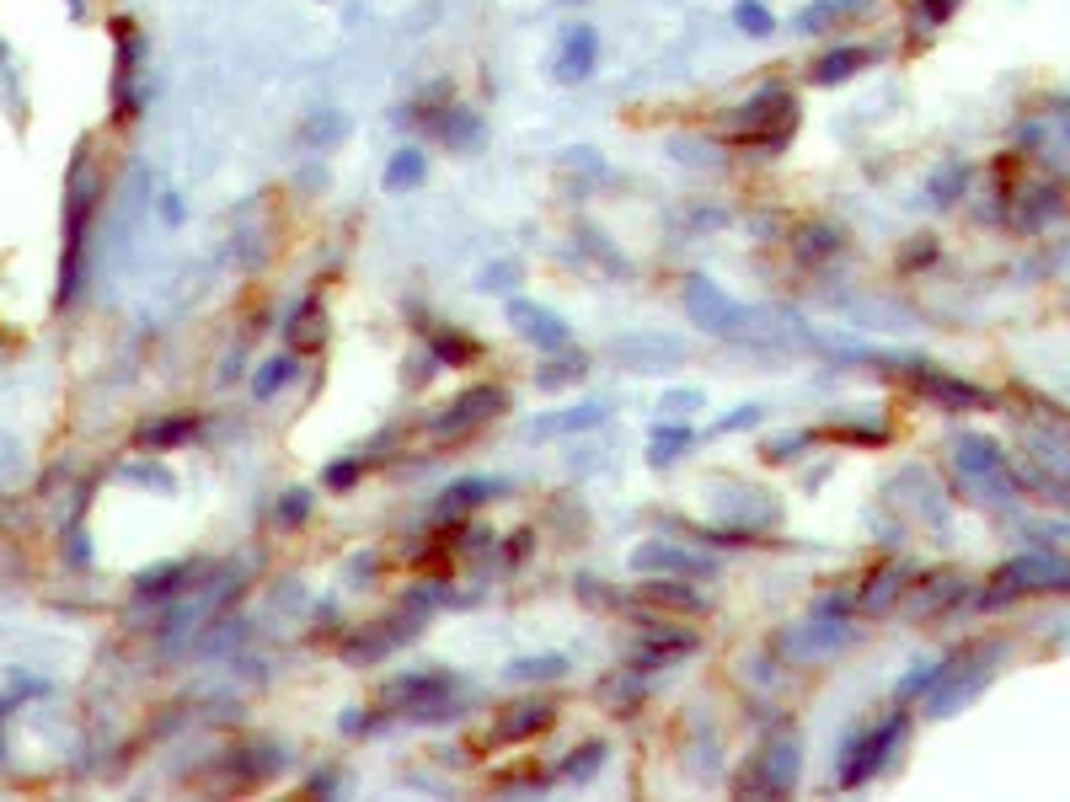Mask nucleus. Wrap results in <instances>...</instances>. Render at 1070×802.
I'll return each mask as SVG.
<instances>
[{
    "label": "nucleus",
    "mask_w": 1070,
    "mask_h": 802,
    "mask_svg": "<svg viewBox=\"0 0 1070 802\" xmlns=\"http://www.w3.org/2000/svg\"><path fill=\"white\" fill-rule=\"evenodd\" d=\"M193 429H198L193 418H177V423H161L156 433L145 429V439H150V444H172V439H183V433H193Z\"/></svg>",
    "instance_id": "obj_34"
},
{
    "label": "nucleus",
    "mask_w": 1070,
    "mask_h": 802,
    "mask_svg": "<svg viewBox=\"0 0 1070 802\" xmlns=\"http://www.w3.org/2000/svg\"><path fill=\"white\" fill-rule=\"evenodd\" d=\"M600 760H605V743H583V749L567 760V776H573V781H589V776L600 770Z\"/></svg>",
    "instance_id": "obj_32"
},
{
    "label": "nucleus",
    "mask_w": 1070,
    "mask_h": 802,
    "mask_svg": "<svg viewBox=\"0 0 1070 802\" xmlns=\"http://www.w3.org/2000/svg\"><path fill=\"white\" fill-rule=\"evenodd\" d=\"M734 22H739V33H750V38H765V33H776V16L760 5V0H739L734 5Z\"/></svg>",
    "instance_id": "obj_29"
},
{
    "label": "nucleus",
    "mask_w": 1070,
    "mask_h": 802,
    "mask_svg": "<svg viewBox=\"0 0 1070 802\" xmlns=\"http://www.w3.org/2000/svg\"><path fill=\"white\" fill-rule=\"evenodd\" d=\"M952 11H958V0H921V5H915V33H932V27H943Z\"/></svg>",
    "instance_id": "obj_31"
},
{
    "label": "nucleus",
    "mask_w": 1070,
    "mask_h": 802,
    "mask_svg": "<svg viewBox=\"0 0 1070 802\" xmlns=\"http://www.w3.org/2000/svg\"><path fill=\"white\" fill-rule=\"evenodd\" d=\"M915 391H926L932 402H943V407H952V412H963V407H991V396H985L980 385H969V380H958V374L932 370V365H921V370H915Z\"/></svg>",
    "instance_id": "obj_12"
},
{
    "label": "nucleus",
    "mask_w": 1070,
    "mask_h": 802,
    "mask_svg": "<svg viewBox=\"0 0 1070 802\" xmlns=\"http://www.w3.org/2000/svg\"><path fill=\"white\" fill-rule=\"evenodd\" d=\"M996 658H1001V647H996V642H980V647H963V653H952V658L943 664V679H937L943 690L932 695V717H947L952 706L974 701V695L991 684V675H996V669H991Z\"/></svg>",
    "instance_id": "obj_2"
},
{
    "label": "nucleus",
    "mask_w": 1070,
    "mask_h": 802,
    "mask_svg": "<svg viewBox=\"0 0 1070 802\" xmlns=\"http://www.w3.org/2000/svg\"><path fill=\"white\" fill-rule=\"evenodd\" d=\"M926 187H932V203H943V209H947V203H958V198H963V187H969V166H963V161H943V166L932 172V183H926Z\"/></svg>",
    "instance_id": "obj_21"
},
{
    "label": "nucleus",
    "mask_w": 1070,
    "mask_h": 802,
    "mask_svg": "<svg viewBox=\"0 0 1070 802\" xmlns=\"http://www.w3.org/2000/svg\"><path fill=\"white\" fill-rule=\"evenodd\" d=\"M868 64H878V49H873V44H840V49L819 54L814 86H846V81H851V75H862Z\"/></svg>",
    "instance_id": "obj_13"
},
{
    "label": "nucleus",
    "mask_w": 1070,
    "mask_h": 802,
    "mask_svg": "<svg viewBox=\"0 0 1070 802\" xmlns=\"http://www.w3.org/2000/svg\"><path fill=\"white\" fill-rule=\"evenodd\" d=\"M937 257V247H932V236H921V247H910L905 251V268H915V262H932Z\"/></svg>",
    "instance_id": "obj_39"
},
{
    "label": "nucleus",
    "mask_w": 1070,
    "mask_h": 802,
    "mask_svg": "<svg viewBox=\"0 0 1070 802\" xmlns=\"http://www.w3.org/2000/svg\"><path fill=\"white\" fill-rule=\"evenodd\" d=\"M343 134H348V119H343V113H321V119H311V124L300 128V139H306V145H321V150L337 145Z\"/></svg>",
    "instance_id": "obj_30"
},
{
    "label": "nucleus",
    "mask_w": 1070,
    "mask_h": 802,
    "mask_svg": "<svg viewBox=\"0 0 1070 802\" xmlns=\"http://www.w3.org/2000/svg\"><path fill=\"white\" fill-rule=\"evenodd\" d=\"M1017 594H1070V556L1066 552H1028L1011 556L1007 567L996 572L991 605L1017 600Z\"/></svg>",
    "instance_id": "obj_1"
},
{
    "label": "nucleus",
    "mask_w": 1070,
    "mask_h": 802,
    "mask_svg": "<svg viewBox=\"0 0 1070 802\" xmlns=\"http://www.w3.org/2000/svg\"><path fill=\"white\" fill-rule=\"evenodd\" d=\"M290 380H295V354H284V359H268V365H262V374L253 380V396H257V402H268V396H273V391H284Z\"/></svg>",
    "instance_id": "obj_25"
},
{
    "label": "nucleus",
    "mask_w": 1070,
    "mask_h": 802,
    "mask_svg": "<svg viewBox=\"0 0 1070 802\" xmlns=\"http://www.w3.org/2000/svg\"><path fill=\"white\" fill-rule=\"evenodd\" d=\"M504 488V482H488V477H471V482H455L450 493H444V514H460V508H477L482 497H493Z\"/></svg>",
    "instance_id": "obj_23"
},
{
    "label": "nucleus",
    "mask_w": 1070,
    "mask_h": 802,
    "mask_svg": "<svg viewBox=\"0 0 1070 802\" xmlns=\"http://www.w3.org/2000/svg\"><path fill=\"white\" fill-rule=\"evenodd\" d=\"M952 466H958V477H963V482H996V477L1007 471V455H1001V444H996V439H985V433H963V439H958V449H952Z\"/></svg>",
    "instance_id": "obj_10"
},
{
    "label": "nucleus",
    "mask_w": 1070,
    "mask_h": 802,
    "mask_svg": "<svg viewBox=\"0 0 1070 802\" xmlns=\"http://www.w3.org/2000/svg\"><path fill=\"white\" fill-rule=\"evenodd\" d=\"M434 134H440L450 150H477L482 145V119L471 113V108H440V119H434Z\"/></svg>",
    "instance_id": "obj_17"
},
{
    "label": "nucleus",
    "mask_w": 1070,
    "mask_h": 802,
    "mask_svg": "<svg viewBox=\"0 0 1070 802\" xmlns=\"http://www.w3.org/2000/svg\"><path fill=\"white\" fill-rule=\"evenodd\" d=\"M631 567H637V572H669V578H696V572H712V562H701V556L680 552V546H659V541L637 546V552H631Z\"/></svg>",
    "instance_id": "obj_14"
},
{
    "label": "nucleus",
    "mask_w": 1070,
    "mask_h": 802,
    "mask_svg": "<svg viewBox=\"0 0 1070 802\" xmlns=\"http://www.w3.org/2000/svg\"><path fill=\"white\" fill-rule=\"evenodd\" d=\"M760 423V407H734V418H723L717 433H734V429H755Z\"/></svg>",
    "instance_id": "obj_35"
},
{
    "label": "nucleus",
    "mask_w": 1070,
    "mask_h": 802,
    "mask_svg": "<svg viewBox=\"0 0 1070 802\" xmlns=\"http://www.w3.org/2000/svg\"><path fill=\"white\" fill-rule=\"evenodd\" d=\"M605 423V407L600 402H583V407H563L557 418H536L525 423L530 439H557V433H583V429H600Z\"/></svg>",
    "instance_id": "obj_16"
},
{
    "label": "nucleus",
    "mask_w": 1070,
    "mask_h": 802,
    "mask_svg": "<svg viewBox=\"0 0 1070 802\" xmlns=\"http://www.w3.org/2000/svg\"><path fill=\"white\" fill-rule=\"evenodd\" d=\"M504 407V391H493V385H471V391H460L450 407H444V418H434V433H466L477 429L488 412H499Z\"/></svg>",
    "instance_id": "obj_11"
},
{
    "label": "nucleus",
    "mask_w": 1070,
    "mask_h": 802,
    "mask_svg": "<svg viewBox=\"0 0 1070 802\" xmlns=\"http://www.w3.org/2000/svg\"><path fill=\"white\" fill-rule=\"evenodd\" d=\"M455 690V679L450 675H402L385 684V701L391 706H402V712H413V717H444V695Z\"/></svg>",
    "instance_id": "obj_6"
},
{
    "label": "nucleus",
    "mask_w": 1070,
    "mask_h": 802,
    "mask_svg": "<svg viewBox=\"0 0 1070 802\" xmlns=\"http://www.w3.org/2000/svg\"><path fill=\"white\" fill-rule=\"evenodd\" d=\"M905 739V717L894 712V717H883L873 733H862V739H851L846 749V760H840V787H862V781H873L883 770V760H888V749Z\"/></svg>",
    "instance_id": "obj_4"
},
{
    "label": "nucleus",
    "mask_w": 1070,
    "mask_h": 802,
    "mask_svg": "<svg viewBox=\"0 0 1070 802\" xmlns=\"http://www.w3.org/2000/svg\"><path fill=\"white\" fill-rule=\"evenodd\" d=\"M567 675V658L563 653H546V658H519L508 664V679H563Z\"/></svg>",
    "instance_id": "obj_27"
},
{
    "label": "nucleus",
    "mask_w": 1070,
    "mask_h": 802,
    "mask_svg": "<svg viewBox=\"0 0 1070 802\" xmlns=\"http://www.w3.org/2000/svg\"><path fill=\"white\" fill-rule=\"evenodd\" d=\"M306 514H311V493H290V503H284V514H279V519H284V525H300Z\"/></svg>",
    "instance_id": "obj_37"
},
{
    "label": "nucleus",
    "mask_w": 1070,
    "mask_h": 802,
    "mask_svg": "<svg viewBox=\"0 0 1070 802\" xmlns=\"http://www.w3.org/2000/svg\"><path fill=\"white\" fill-rule=\"evenodd\" d=\"M429 177V156L418 150V145H402L391 161H385V193H407V187H418Z\"/></svg>",
    "instance_id": "obj_18"
},
{
    "label": "nucleus",
    "mask_w": 1070,
    "mask_h": 802,
    "mask_svg": "<svg viewBox=\"0 0 1070 802\" xmlns=\"http://www.w3.org/2000/svg\"><path fill=\"white\" fill-rule=\"evenodd\" d=\"M552 717H557V706H552V701H519V706H508L504 717H499L493 739H499V743H519V739H530V733H546V728H552Z\"/></svg>",
    "instance_id": "obj_15"
},
{
    "label": "nucleus",
    "mask_w": 1070,
    "mask_h": 802,
    "mask_svg": "<svg viewBox=\"0 0 1070 802\" xmlns=\"http://www.w3.org/2000/svg\"><path fill=\"white\" fill-rule=\"evenodd\" d=\"M792 787H798V733H776L739 776V792L745 798H787Z\"/></svg>",
    "instance_id": "obj_3"
},
{
    "label": "nucleus",
    "mask_w": 1070,
    "mask_h": 802,
    "mask_svg": "<svg viewBox=\"0 0 1070 802\" xmlns=\"http://www.w3.org/2000/svg\"><path fill=\"white\" fill-rule=\"evenodd\" d=\"M642 594H648V600H659V605H675V610H701V594H696V589H675L669 578L642 583Z\"/></svg>",
    "instance_id": "obj_28"
},
{
    "label": "nucleus",
    "mask_w": 1070,
    "mask_h": 802,
    "mask_svg": "<svg viewBox=\"0 0 1070 802\" xmlns=\"http://www.w3.org/2000/svg\"><path fill=\"white\" fill-rule=\"evenodd\" d=\"M600 70V33L589 22H567L563 38H557V54H552V81L563 86H578Z\"/></svg>",
    "instance_id": "obj_5"
},
{
    "label": "nucleus",
    "mask_w": 1070,
    "mask_h": 802,
    "mask_svg": "<svg viewBox=\"0 0 1070 802\" xmlns=\"http://www.w3.org/2000/svg\"><path fill=\"white\" fill-rule=\"evenodd\" d=\"M508 321H514V332H519L525 343H536V348H546V354L567 348V321L557 310L536 306V300H508Z\"/></svg>",
    "instance_id": "obj_9"
},
{
    "label": "nucleus",
    "mask_w": 1070,
    "mask_h": 802,
    "mask_svg": "<svg viewBox=\"0 0 1070 802\" xmlns=\"http://www.w3.org/2000/svg\"><path fill=\"white\" fill-rule=\"evenodd\" d=\"M321 337H327V326L316 321V300H300L295 316H290V343H295V348H316Z\"/></svg>",
    "instance_id": "obj_24"
},
{
    "label": "nucleus",
    "mask_w": 1070,
    "mask_h": 802,
    "mask_svg": "<svg viewBox=\"0 0 1070 802\" xmlns=\"http://www.w3.org/2000/svg\"><path fill=\"white\" fill-rule=\"evenodd\" d=\"M578 374H583V354H578V359H563V365H552V370L541 374V385L552 391V385H567V380H578Z\"/></svg>",
    "instance_id": "obj_33"
},
{
    "label": "nucleus",
    "mask_w": 1070,
    "mask_h": 802,
    "mask_svg": "<svg viewBox=\"0 0 1070 802\" xmlns=\"http://www.w3.org/2000/svg\"><path fill=\"white\" fill-rule=\"evenodd\" d=\"M696 433L686 423H669V429L653 433V466H664V460H680V449H691Z\"/></svg>",
    "instance_id": "obj_26"
},
{
    "label": "nucleus",
    "mask_w": 1070,
    "mask_h": 802,
    "mask_svg": "<svg viewBox=\"0 0 1070 802\" xmlns=\"http://www.w3.org/2000/svg\"><path fill=\"white\" fill-rule=\"evenodd\" d=\"M868 0H814L798 11V33H829L835 22H846L851 11H862Z\"/></svg>",
    "instance_id": "obj_19"
},
{
    "label": "nucleus",
    "mask_w": 1070,
    "mask_h": 802,
    "mask_svg": "<svg viewBox=\"0 0 1070 802\" xmlns=\"http://www.w3.org/2000/svg\"><path fill=\"white\" fill-rule=\"evenodd\" d=\"M686 407H701V391H669L659 402V412H686Z\"/></svg>",
    "instance_id": "obj_36"
},
{
    "label": "nucleus",
    "mask_w": 1070,
    "mask_h": 802,
    "mask_svg": "<svg viewBox=\"0 0 1070 802\" xmlns=\"http://www.w3.org/2000/svg\"><path fill=\"white\" fill-rule=\"evenodd\" d=\"M514 273H519L514 262H504V268H488V273H482V289H508V279H514Z\"/></svg>",
    "instance_id": "obj_38"
},
{
    "label": "nucleus",
    "mask_w": 1070,
    "mask_h": 802,
    "mask_svg": "<svg viewBox=\"0 0 1070 802\" xmlns=\"http://www.w3.org/2000/svg\"><path fill=\"white\" fill-rule=\"evenodd\" d=\"M899 578H905V567H883V572H873V578H868L873 589H862V605H868V610H888V605L899 600V589H905Z\"/></svg>",
    "instance_id": "obj_22"
},
{
    "label": "nucleus",
    "mask_w": 1070,
    "mask_h": 802,
    "mask_svg": "<svg viewBox=\"0 0 1070 802\" xmlns=\"http://www.w3.org/2000/svg\"><path fill=\"white\" fill-rule=\"evenodd\" d=\"M792 251H798L803 262L835 257V251H840V231H835V225H803V231H798V242H792Z\"/></svg>",
    "instance_id": "obj_20"
},
{
    "label": "nucleus",
    "mask_w": 1070,
    "mask_h": 802,
    "mask_svg": "<svg viewBox=\"0 0 1070 802\" xmlns=\"http://www.w3.org/2000/svg\"><path fill=\"white\" fill-rule=\"evenodd\" d=\"M686 310H691V321H701L706 332H734L745 321V306L728 300L712 279H686Z\"/></svg>",
    "instance_id": "obj_8"
},
{
    "label": "nucleus",
    "mask_w": 1070,
    "mask_h": 802,
    "mask_svg": "<svg viewBox=\"0 0 1070 802\" xmlns=\"http://www.w3.org/2000/svg\"><path fill=\"white\" fill-rule=\"evenodd\" d=\"M616 359L637 374H659L664 365H680L686 359V343L680 337H664V332H631L616 343Z\"/></svg>",
    "instance_id": "obj_7"
}]
</instances>
